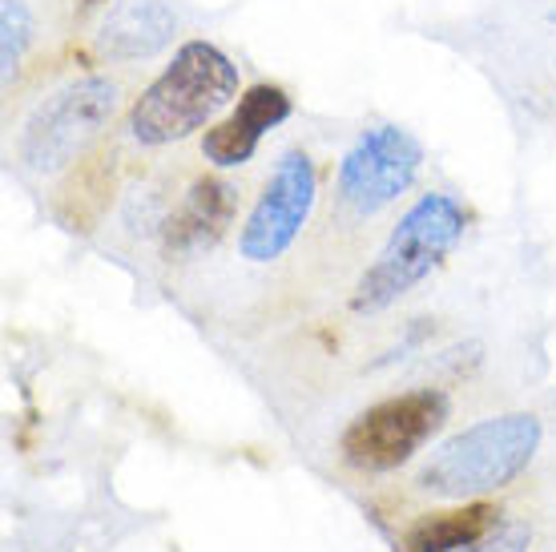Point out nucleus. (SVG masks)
<instances>
[{
	"label": "nucleus",
	"instance_id": "obj_1",
	"mask_svg": "<svg viewBox=\"0 0 556 552\" xmlns=\"http://www.w3.org/2000/svg\"><path fill=\"white\" fill-rule=\"evenodd\" d=\"M544 440L541 419L532 412H508L480 419L472 428L456 431L444 440L416 472L419 497L431 500H488L492 492H504L516 484L529 464L536 460Z\"/></svg>",
	"mask_w": 556,
	"mask_h": 552
},
{
	"label": "nucleus",
	"instance_id": "obj_2",
	"mask_svg": "<svg viewBox=\"0 0 556 552\" xmlns=\"http://www.w3.org/2000/svg\"><path fill=\"white\" fill-rule=\"evenodd\" d=\"M464 230H468V210L452 193H424L419 202H412L388 235L379 259L351 290V315H383L388 306L407 299L447 263V254L464 242Z\"/></svg>",
	"mask_w": 556,
	"mask_h": 552
},
{
	"label": "nucleus",
	"instance_id": "obj_3",
	"mask_svg": "<svg viewBox=\"0 0 556 552\" xmlns=\"http://www.w3.org/2000/svg\"><path fill=\"white\" fill-rule=\"evenodd\" d=\"M238 97V65L210 41H186L162 77L129 110V138L138 146H174L223 113Z\"/></svg>",
	"mask_w": 556,
	"mask_h": 552
},
{
	"label": "nucleus",
	"instance_id": "obj_4",
	"mask_svg": "<svg viewBox=\"0 0 556 552\" xmlns=\"http://www.w3.org/2000/svg\"><path fill=\"white\" fill-rule=\"evenodd\" d=\"M117 105H122V85L101 73H89V77L53 89L28 113L25 129H21L16 150H21L25 170L45 178V174L73 166L105 134Z\"/></svg>",
	"mask_w": 556,
	"mask_h": 552
},
{
	"label": "nucleus",
	"instance_id": "obj_5",
	"mask_svg": "<svg viewBox=\"0 0 556 552\" xmlns=\"http://www.w3.org/2000/svg\"><path fill=\"white\" fill-rule=\"evenodd\" d=\"M447 412H452V403L440 387H416V391L388 396V400L363 407L343 428L339 456L363 476L404 468L407 460L424 452L431 436L444 428Z\"/></svg>",
	"mask_w": 556,
	"mask_h": 552
},
{
	"label": "nucleus",
	"instance_id": "obj_6",
	"mask_svg": "<svg viewBox=\"0 0 556 552\" xmlns=\"http://www.w3.org/2000/svg\"><path fill=\"white\" fill-rule=\"evenodd\" d=\"M424 166V146L400 125H371L351 141L334 174V198L351 218H376L395 206Z\"/></svg>",
	"mask_w": 556,
	"mask_h": 552
},
{
	"label": "nucleus",
	"instance_id": "obj_7",
	"mask_svg": "<svg viewBox=\"0 0 556 552\" xmlns=\"http://www.w3.org/2000/svg\"><path fill=\"white\" fill-rule=\"evenodd\" d=\"M319 198V170L306 150H287L275 162L258 202L238 230V259L254 266L278 263L299 242Z\"/></svg>",
	"mask_w": 556,
	"mask_h": 552
},
{
	"label": "nucleus",
	"instance_id": "obj_8",
	"mask_svg": "<svg viewBox=\"0 0 556 552\" xmlns=\"http://www.w3.org/2000/svg\"><path fill=\"white\" fill-rule=\"evenodd\" d=\"M238 214V186L235 181L206 174L162 222V254L169 263H194L206 250H214L226 238L230 222Z\"/></svg>",
	"mask_w": 556,
	"mask_h": 552
},
{
	"label": "nucleus",
	"instance_id": "obj_9",
	"mask_svg": "<svg viewBox=\"0 0 556 552\" xmlns=\"http://www.w3.org/2000/svg\"><path fill=\"white\" fill-rule=\"evenodd\" d=\"M291 113H294V105H291V97H287V89H278V85H270V81L251 85L247 93L238 97V105L230 110V117H223V122L210 125L206 134H202V158L218 170L247 166L254 153H258L266 134L278 129Z\"/></svg>",
	"mask_w": 556,
	"mask_h": 552
},
{
	"label": "nucleus",
	"instance_id": "obj_10",
	"mask_svg": "<svg viewBox=\"0 0 556 552\" xmlns=\"http://www.w3.org/2000/svg\"><path fill=\"white\" fill-rule=\"evenodd\" d=\"M178 33V16L166 0H122L98 28V53L110 61H146L162 53Z\"/></svg>",
	"mask_w": 556,
	"mask_h": 552
},
{
	"label": "nucleus",
	"instance_id": "obj_11",
	"mask_svg": "<svg viewBox=\"0 0 556 552\" xmlns=\"http://www.w3.org/2000/svg\"><path fill=\"white\" fill-rule=\"evenodd\" d=\"M501 528V509L492 500H464L459 509L424 512L404 528V552H459Z\"/></svg>",
	"mask_w": 556,
	"mask_h": 552
},
{
	"label": "nucleus",
	"instance_id": "obj_12",
	"mask_svg": "<svg viewBox=\"0 0 556 552\" xmlns=\"http://www.w3.org/2000/svg\"><path fill=\"white\" fill-rule=\"evenodd\" d=\"M33 41V13L25 9V0H0V70H4V85L13 81L25 49Z\"/></svg>",
	"mask_w": 556,
	"mask_h": 552
},
{
	"label": "nucleus",
	"instance_id": "obj_13",
	"mask_svg": "<svg viewBox=\"0 0 556 552\" xmlns=\"http://www.w3.org/2000/svg\"><path fill=\"white\" fill-rule=\"evenodd\" d=\"M532 549V528L525 520H501V528H492L484 540H476L472 549L459 552H529Z\"/></svg>",
	"mask_w": 556,
	"mask_h": 552
},
{
	"label": "nucleus",
	"instance_id": "obj_14",
	"mask_svg": "<svg viewBox=\"0 0 556 552\" xmlns=\"http://www.w3.org/2000/svg\"><path fill=\"white\" fill-rule=\"evenodd\" d=\"M89 4H101V0H89Z\"/></svg>",
	"mask_w": 556,
	"mask_h": 552
}]
</instances>
